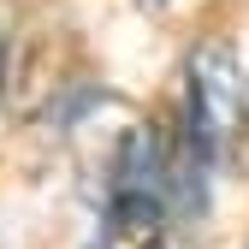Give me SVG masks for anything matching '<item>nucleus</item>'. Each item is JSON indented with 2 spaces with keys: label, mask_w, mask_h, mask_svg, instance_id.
<instances>
[{
  "label": "nucleus",
  "mask_w": 249,
  "mask_h": 249,
  "mask_svg": "<svg viewBox=\"0 0 249 249\" xmlns=\"http://www.w3.org/2000/svg\"><path fill=\"white\" fill-rule=\"evenodd\" d=\"M131 6H142V12H160V6H166V0H131Z\"/></svg>",
  "instance_id": "obj_3"
},
{
  "label": "nucleus",
  "mask_w": 249,
  "mask_h": 249,
  "mask_svg": "<svg viewBox=\"0 0 249 249\" xmlns=\"http://www.w3.org/2000/svg\"><path fill=\"white\" fill-rule=\"evenodd\" d=\"M6 53H12V12L0 0V83H6Z\"/></svg>",
  "instance_id": "obj_2"
},
{
  "label": "nucleus",
  "mask_w": 249,
  "mask_h": 249,
  "mask_svg": "<svg viewBox=\"0 0 249 249\" xmlns=\"http://www.w3.org/2000/svg\"><path fill=\"white\" fill-rule=\"evenodd\" d=\"M249 131V89L231 42L208 36L184 59V142H190L208 166H226L243 148Z\"/></svg>",
  "instance_id": "obj_1"
}]
</instances>
